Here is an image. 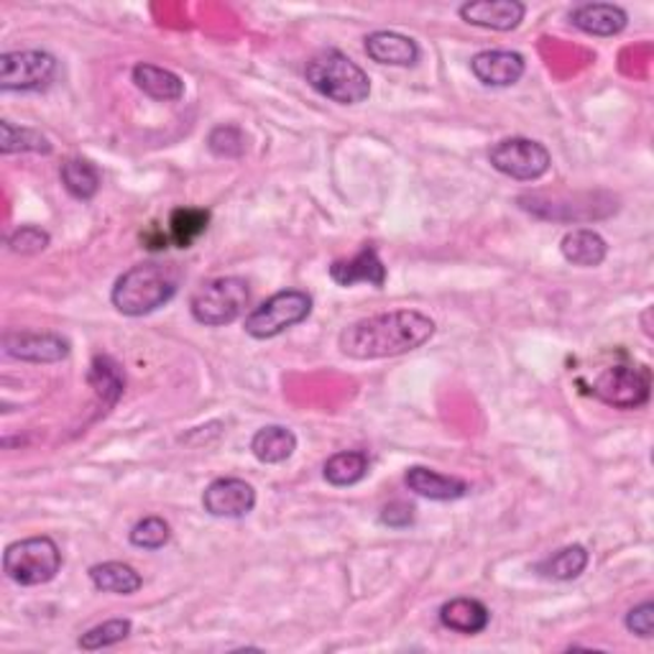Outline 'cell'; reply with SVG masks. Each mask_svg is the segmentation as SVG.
<instances>
[{"mask_svg": "<svg viewBox=\"0 0 654 654\" xmlns=\"http://www.w3.org/2000/svg\"><path fill=\"white\" fill-rule=\"evenodd\" d=\"M435 320L425 312H381L347 325L338 338V347L353 361L394 359V355L417 351L435 335Z\"/></svg>", "mask_w": 654, "mask_h": 654, "instance_id": "cell-1", "label": "cell"}, {"mask_svg": "<svg viewBox=\"0 0 654 654\" xmlns=\"http://www.w3.org/2000/svg\"><path fill=\"white\" fill-rule=\"evenodd\" d=\"M179 289V271L167 263H138L131 267L126 274L118 277L113 287V308L128 318H144L164 304L172 302V297Z\"/></svg>", "mask_w": 654, "mask_h": 654, "instance_id": "cell-2", "label": "cell"}, {"mask_svg": "<svg viewBox=\"0 0 654 654\" xmlns=\"http://www.w3.org/2000/svg\"><path fill=\"white\" fill-rule=\"evenodd\" d=\"M304 77L322 97L338 105H359L371 95L368 74L338 49L314 54L304 68Z\"/></svg>", "mask_w": 654, "mask_h": 654, "instance_id": "cell-3", "label": "cell"}, {"mask_svg": "<svg viewBox=\"0 0 654 654\" xmlns=\"http://www.w3.org/2000/svg\"><path fill=\"white\" fill-rule=\"evenodd\" d=\"M3 570L19 585H44L62 570V552L52 537H29L6 548Z\"/></svg>", "mask_w": 654, "mask_h": 654, "instance_id": "cell-4", "label": "cell"}, {"mask_svg": "<svg viewBox=\"0 0 654 654\" xmlns=\"http://www.w3.org/2000/svg\"><path fill=\"white\" fill-rule=\"evenodd\" d=\"M251 292L241 277H220L197 289L189 310L205 328H220L236 322L248 308Z\"/></svg>", "mask_w": 654, "mask_h": 654, "instance_id": "cell-5", "label": "cell"}, {"mask_svg": "<svg viewBox=\"0 0 654 654\" xmlns=\"http://www.w3.org/2000/svg\"><path fill=\"white\" fill-rule=\"evenodd\" d=\"M312 312V297L300 289H284L269 297L267 302L259 304L251 314H248L243 328L246 333L256 338V341H269L284 333V330L300 325L310 318Z\"/></svg>", "mask_w": 654, "mask_h": 654, "instance_id": "cell-6", "label": "cell"}, {"mask_svg": "<svg viewBox=\"0 0 654 654\" xmlns=\"http://www.w3.org/2000/svg\"><path fill=\"white\" fill-rule=\"evenodd\" d=\"M488 162L496 172L517 181H537L550 172V152L532 138H504L488 152Z\"/></svg>", "mask_w": 654, "mask_h": 654, "instance_id": "cell-7", "label": "cell"}, {"mask_svg": "<svg viewBox=\"0 0 654 654\" xmlns=\"http://www.w3.org/2000/svg\"><path fill=\"white\" fill-rule=\"evenodd\" d=\"M652 376L644 366H611L593 381V396L614 409H640L650 402Z\"/></svg>", "mask_w": 654, "mask_h": 654, "instance_id": "cell-8", "label": "cell"}, {"mask_svg": "<svg viewBox=\"0 0 654 654\" xmlns=\"http://www.w3.org/2000/svg\"><path fill=\"white\" fill-rule=\"evenodd\" d=\"M56 60L52 54L27 49V52H6L0 56V90L3 93H27L52 82Z\"/></svg>", "mask_w": 654, "mask_h": 654, "instance_id": "cell-9", "label": "cell"}, {"mask_svg": "<svg viewBox=\"0 0 654 654\" xmlns=\"http://www.w3.org/2000/svg\"><path fill=\"white\" fill-rule=\"evenodd\" d=\"M203 507L210 517L241 519L253 511L256 491L243 478H218L205 488Z\"/></svg>", "mask_w": 654, "mask_h": 654, "instance_id": "cell-10", "label": "cell"}, {"mask_svg": "<svg viewBox=\"0 0 654 654\" xmlns=\"http://www.w3.org/2000/svg\"><path fill=\"white\" fill-rule=\"evenodd\" d=\"M3 351L15 361L56 363L70 355V341L54 333H6Z\"/></svg>", "mask_w": 654, "mask_h": 654, "instance_id": "cell-11", "label": "cell"}, {"mask_svg": "<svg viewBox=\"0 0 654 654\" xmlns=\"http://www.w3.org/2000/svg\"><path fill=\"white\" fill-rule=\"evenodd\" d=\"M458 13L470 27L511 31L525 21L527 6L519 3V0H474V3H463Z\"/></svg>", "mask_w": 654, "mask_h": 654, "instance_id": "cell-12", "label": "cell"}, {"mask_svg": "<svg viewBox=\"0 0 654 654\" xmlns=\"http://www.w3.org/2000/svg\"><path fill=\"white\" fill-rule=\"evenodd\" d=\"M470 70L488 87H511L525 77V56L517 52H504V49H494V52H481L470 60Z\"/></svg>", "mask_w": 654, "mask_h": 654, "instance_id": "cell-13", "label": "cell"}, {"mask_svg": "<svg viewBox=\"0 0 654 654\" xmlns=\"http://www.w3.org/2000/svg\"><path fill=\"white\" fill-rule=\"evenodd\" d=\"M330 279L338 287H353V284H371V287H384L386 281V267L378 259V251L374 246H363L359 256L347 261H335L330 267Z\"/></svg>", "mask_w": 654, "mask_h": 654, "instance_id": "cell-14", "label": "cell"}, {"mask_svg": "<svg viewBox=\"0 0 654 654\" xmlns=\"http://www.w3.org/2000/svg\"><path fill=\"white\" fill-rule=\"evenodd\" d=\"M404 484H407L409 491L429 501H455L468 494V484L463 481V478L443 476L437 474V470L425 468V466L409 468L407 474H404Z\"/></svg>", "mask_w": 654, "mask_h": 654, "instance_id": "cell-15", "label": "cell"}, {"mask_svg": "<svg viewBox=\"0 0 654 654\" xmlns=\"http://www.w3.org/2000/svg\"><path fill=\"white\" fill-rule=\"evenodd\" d=\"M570 23L591 37H616L626 29L629 15L614 3H583L570 13Z\"/></svg>", "mask_w": 654, "mask_h": 654, "instance_id": "cell-16", "label": "cell"}, {"mask_svg": "<svg viewBox=\"0 0 654 654\" xmlns=\"http://www.w3.org/2000/svg\"><path fill=\"white\" fill-rule=\"evenodd\" d=\"M366 54L376 64H388V68H412L419 60L417 41L396 34V31H374L366 37Z\"/></svg>", "mask_w": 654, "mask_h": 654, "instance_id": "cell-17", "label": "cell"}, {"mask_svg": "<svg viewBox=\"0 0 654 654\" xmlns=\"http://www.w3.org/2000/svg\"><path fill=\"white\" fill-rule=\"evenodd\" d=\"M560 251L565 256V261L573 263V267L595 269L606 261L609 246L599 233H595V230L578 228L565 233V238L560 241Z\"/></svg>", "mask_w": 654, "mask_h": 654, "instance_id": "cell-18", "label": "cell"}, {"mask_svg": "<svg viewBox=\"0 0 654 654\" xmlns=\"http://www.w3.org/2000/svg\"><path fill=\"white\" fill-rule=\"evenodd\" d=\"M134 82L141 93L162 103H174L185 95V82H181L179 74H174L172 70L156 68V64H148V62L136 64Z\"/></svg>", "mask_w": 654, "mask_h": 654, "instance_id": "cell-19", "label": "cell"}, {"mask_svg": "<svg viewBox=\"0 0 654 654\" xmlns=\"http://www.w3.org/2000/svg\"><path fill=\"white\" fill-rule=\"evenodd\" d=\"M491 621V614L476 599H453L440 609V624L455 634H481Z\"/></svg>", "mask_w": 654, "mask_h": 654, "instance_id": "cell-20", "label": "cell"}, {"mask_svg": "<svg viewBox=\"0 0 654 654\" xmlns=\"http://www.w3.org/2000/svg\"><path fill=\"white\" fill-rule=\"evenodd\" d=\"M294 450H297V435L289 427H281V425L261 427L251 440V453L256 455V460L267 463V466H277V463L289 460L294 455Z\"/></svg>", "mask_w": 654, "mask_h": 654, "instance_id": "cell-21", "label": "cell"}, {"mask_svg": "<svg viewBox=\"0 0 654 654\" xmlns=\"http://www.w3.org/2000/svg\"><path fill=\"white\" fill-rule=\"evenodd\" d=\"M90 581H93L97 591L115 595H134L141 591V585H144V578L138 575L136 568L115 560L90 568Z\"/></svg>", "mask_w": 654, "mask_h": 654, "instance_id": "cell-22", "label": "cell"}, {"mask_svg": "<svg viewBox=\"0 0 654 654\" xmlns=\"http://www.w3.org/2000/svg\"><path fill=\"white\" fill-rule=\"evenodd\" d=\"M588 560H591V554H588L583 544H568V548L552 552L542 562H537L534 570L544 578H552V581H575V578L583 575Z\"/></svg>", "mask_w": 654, "mask_h": 654, "instance_id": "cell-23", "label": "cell"}, {"mask_svg": "<svg viewBox=\"0 0 654 654\" xmlns=\"http://www.w3.org/2000/svg\"><path fill=\"white\" fill-rule=\"evenodd\" d=\"M322 476H325L328 484H333L338 488L361 484L363 478L368 476V455L363 450L335 453L333 458L325 463V468H322Z\"/></svg>", "mask_w": 654, "mask_h": 654, "instance_id": "cell-24", "label": "cell"}, {"mask_svg": "<svg viewBox=\"0 0 654 654\" xmlns=\"http://www.w3.org/2000/svg\"><path fill=\"white\" fill-rule=\"evenodd\" d=\"M60 177L64 189H68L74 200H93L97 189H101V172L87 159H68L62 164Z\"/></svg>", "mask_w": 654, "mask_h": 654, "instance_id": "cell-25", "label": "cell"}, {"mask_svg": "<svg viewBox=\"0 0 654 654\" xmlns=\"http://www.w3.org/2000/svg\"><path fill=\"white\" fill-rule=\"evenodd\" d=\"M0 152L3 154H52V144L44 134H39L34 128L27 126H13L11 121L0 123Z\"/></svg>", "mask_w": 654, "mask_h": 654, "instance_id": "cell-26", "label": "cell"}, {"mask_svg": "<svg viewBox=\"0 0 654 654\" xmlns=\"http://www.w3.org/2000/svg\"><path fill=\"white\" fill-rule=\"evenodd\" d=\"M90 386L95 388V394L101 396L105 404H115L121 399L123 386H126V378H123V371L118 363L107 355H97L90 366Z\"/></svg>", "mask_w": 654, "mask_h": 654, "instance_id": "cell-27", "label": "cell"}, {"mask_svg": "<svg viewBox=\"0 0 654 654\" xmlns=\"http://www.w3.org/2000/svg\"><path fill=\"white\" fill-rule=\"evenodd\" d=\"M207 222H210V212L207 210H200V207H177L169 218L172 241L179 248H189L205 233Z\"/></svg>", "mask_w": 654, "mask_h": 654, "instance_id": "cell-28", "label": "cell"}, {"mask_svg": "<svg viewBox=\"0 0 654 654\" xmlns=\"http://www.w3.org/2000/svg\"><path fill=\"white\" fill-rule=\"evenodd\" d=\"M131 624L128 619H111L105 621V624H97L80 636V647L87 650V652H95V650H105V647H113V644H118L123 640H128Z\"/></svg>", "mask_w": 654, "mask_h": 654, "instance_id": "cell-29", "label": "cell"}, {"mask_svg": "<svg viewBox=\"0 0 654 654\" xmlns=\"http://www.w3.org/2000/svg\"><path fill=\"white\" fill-rule=\"evenodd\" d=\"M172 540V529L162 517H146L131 529V544L141 550H162Z\"/></svg>", "mask_w": 654, "mask_h": 654, "instance_id": "cell-30", "label": "cell"}, {"mask_svg": "<svg viewBox=\"0 0 654 654\" xmlns=\"http://www.w3.org/2000/svg\"><path fill=\"white\" fill-rule=\"evenodd\" d=\"M207 146H210V152L215 156H226V159H236V156H241L246 152V138H243V131L238 126H218L210 131V136H207Z\"/></svg>", "mask_w": 654, "mask_h": 654, "instance_id": "cell-31", "label": "cell"}, {"mask_svg": "<svg viewBox=\"0 0 654 654\" xmlns=\"http://www.w3.org/2000/svg\"><path fill=\"white\" fill-rule=\"evenodd\" d=\"M49 241H52V238H49L46 230H41L37 226H21L19 230H13L11 238H8V248L21 256H37L41 251H46Z\"/></svg>", "mask_w": 654, "mask_h": 654, "instance_id": "cell-32", "label": "cell"}, {"mask_svg": "<svg viewBox=\"0 0 654 654\" xmlns=\"http://www.w3.org/2000/svg\"><path fill=\"white\" fill-rule=\"evenodd\" d=\"M626 629L642 640H650L654 634V606L652 601H644L640 606L632 609L626 614Z\"/></svg>", "mask_w": 654, "mask_h": 654, "instance_id": "cell-33", "label": "cell"}, {"mask_svg": "<svg viewBox=\"0 0 654 654\" xmlns=\"http://www.w3.org/2000/svg\"><path fill=\"white\" fill-rule=\"evenodd\" d=\"M414 521V507L412 504H404V501H394L384 507L381 511V525L392 527V529H404L409 527Z\"/></svg>", "mask_w": 654, "mask_h": 654, "instance_id": "cell-34", "label": "cell"}]
</instances>
